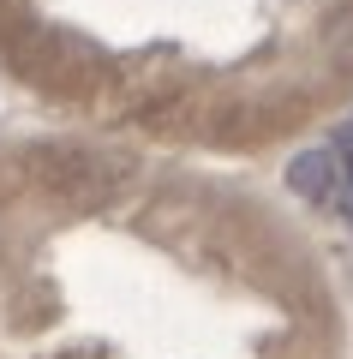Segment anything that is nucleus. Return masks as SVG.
<instances>
[{
	"label": "nucleus",
	"mask_w": 353,
	"mask_h": 359,
	"mask_svg": "<svg viewBox=\"0 0 353 359\" xmlns=\"http://www.w3.org/2000/svg\"><path fill=\"white\" fill-rule=\"evenodd\" d=\"M25 168L36 174V186L66 192V198H96V192H108L114 180L126 174L120 156L84 150V144H30V150H25Z\"/></svg>",
	"instance_id": "f257e3e1"
},
{
	"label": "nucleus",
	"mask_w": 353,
	"mask_h": 359,
	"mask_svg": "<svg viewBox=\"0 0 353 359\" xmlns=\"http://www.w3.org/2000/svg\"><path fill=\"white\" fill-rule=\"evenodd\" d=\"M288 186L317 210H335V216H353V174L341 168L335 150H305L288 162Z\"/></svg>",
	"instance_id": "f03ea898"
}]
</instances>
